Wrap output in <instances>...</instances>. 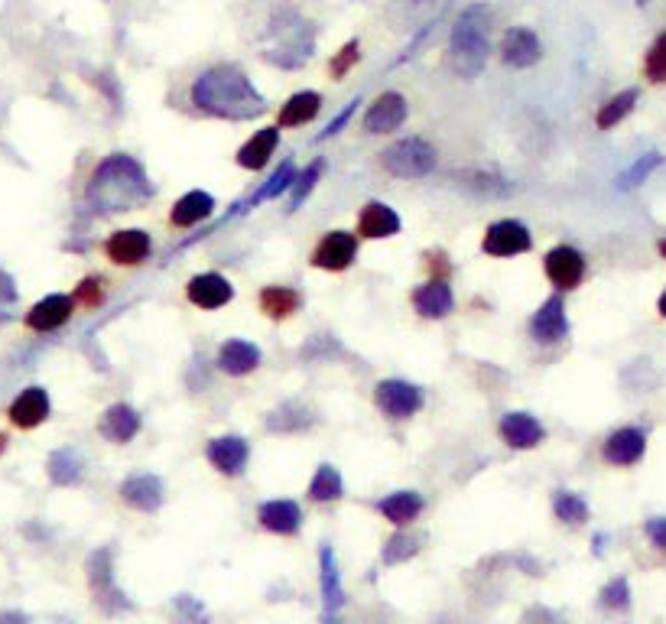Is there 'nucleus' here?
I'll return each mask as SVG.
<instances>
[{"label":"nucleus","mask_w":666,"mask_h":624,"mask_svg":"<svg viewBox=\"0 0 666 624\" xmlns=\"http://www.w3.org/2000/svg\"><path fill=\"white\" fill-rule=\"evenodd\" d=\"M153 182L140 160L130 153H111L91 169L85 182V202L101 215L137 212V208L153 202Z\"/></svg>","instance_id":"obj_1"},{"label":"nucleus","mask_w":666,"mask_h":624,"mask_svg":"<svg viewBox=\"0 0 666 624\" xmlns=\"http://www.w3.org/2000/svg\"><path fill=\"white\" fill-rule=\"evenodd\" d=\"M192 104L202 114L221 117V121H254L267 111L264 95L254 88V82L247 78L244 69L231 62H218L212 69H205L189 88Z\"/></svg>","instance_id":"obj_2"},{"label":"nucleus","mask_w":666,"mask_h":624,"mask_svg":"<svg viewBox=\"0 0 666 624\" xmlns=\"http://www.w3.org/2000/svg\"><path fill=\"white\" fill-rule=\"evenodd\" d=\"M491 52V7L488 4H468L449 36V56L452 69L462 78H478L488 65Z\"/></svg>","instance_id":"obj_3"},{"label":"nucleus","mask_w":666,"mask_h":624,"mask_svg":"<svg viewBox=\"0 0 666 624\" xmlns=\"http://www.w3.org/2000/svg\"><path fill=\"white\" fill-rule=\"evenodd\" d=\"M436 163H439L436 147L420 134L400 137L381 153L384 173H390L394 179H426L436 169Z\"/></svg>","instance_id":"obj_4"},{"label":"nucleus","mask_w":666,"mask_h":624,"mask_svg":"<svg viewBox=\"0 0 666 624\" xmlns=\"http://www.w3.org/2000/svg\"><path fill=\"white\" fill-rule=\"evenodd\" d=\"M374 403L387 420L403 423L423 410L426 397H423V387L403 381V377H387V381L374 384Z\"/></svg>","instance_id":"obj_5"},{"label":"nucleus","mask_w":666,"mask_h":624,"mask_svg":"<svg viewBox=\"0 0 666 624\" xmlns=\"http://www.w3.org/2000/svg\"><path fill=\"white\" fill-rule=\"evenodd\" d=\"M543 273H546V280L553 283L556 293H572L582 286L585 273H589V264H585V254L579 251V247L556 244L543 257Z\"/></svg>","instance_id":"obj_6"},{"label":"nucleus","mask_w":666,"mask_h":624,"mask_svg":"<svg viewBox=\"0 0 666 624\" xmlns=\"http://www.w3.org/2000/svg\"><path fill=\"white\" fill-rule=\"evenodd\" d=\"M355 257H358V234L335 228V231H325L319 244L312 247L309 264L325 273H342L355 264Z\"/></svg>","instance_id":"obj_7"},{"label":"nucleus","mask_w":666,"mask_h":624,"mask_svg":"<svg viewBox=\"0 0 666 624\" xmlns=\"http://www.w3.org/2000/svg\"><path fill=\"white\" fill-rule=\"evenodd\" d=\"M530 247H533V234L524 221L517 218L494 221V225H488L485 234H481V251L488 257H517V254H527Z\"/></svg>","instance_id":"obj_8"},{"label":"nucleus","mask_w":666,"mask_h":624,"mask_svg":"<svg viewBox=\"0 0 666 624\" xmlns=\"http://www.w3.org/2000/svg\"><path fill=\"white\" fill-rule=\"evenodd\" d=\"M407 114H410V104L407 98L400 95V91H384V95H377L368 111H364V121H361V130L364 134H394L403 124H407Z\"/></svg>","instance_id":"obj_9"},{"label":"nucleus","mask_w":666,"mask_h":624,"mask_svg":"<svg viewBox=\"0 0 666 624\" xmlns=\"http://www.w3.org/2000/svg\"><path fill=\"white\" fill-rule=\"evenodd\" d=\"M153 254V238L143 228H121L104 241V257L117 267H140Z\"/></svg>","instance_id":"obj_10"},{"label":"nucleus","mask_w":666,"mask_h":624,"mask_svg":"<svg viewBox=\"0 0 666 624\" xmlns=\"http://www.w3.org/2000/svg\"><path fill=\"white\" fill-rule=\"evenodd\" d=\"M205 459L212 462L215 472L228 475V478H238L244 475L247 462H251V442H247L244 436H215L212 442L205 446Z\"/></svg>","instance_id":"obj_11"},{"label":"nucleus","mask_w":666,"mask_h":624,"mask_svg":"<svg viewBox=\"0 0 666 624\" xmlns=\"http://www.w3.org/2000/svg\"><path fill=\"white\" fill-rule=\"evenodd\" d=\"M647 452V433L641 426H618L602 442V459L615 468H631L644 459Z\"/></svg>","instance_id":"obj_12"},{"label":"nucleus","mask_w":666,"mask_h":624,"mask_svg":"<svg viewBox=\"0 0 666 624\" xmlns=\"http://www.w3.org/2000/svg\"><path fill=\"white\" fill-rule=\"evenodd\" d=\"M569 335V316H566V303L563 296H550L540 309L530 316V338L537 345H559Z\"/></svg>","instance_id":"obj_13"},{"label":"nucleus","mask_w":666,"mask_h":624,"mask_svg":"<svg viewBox=\"0 0 666 624\" xmlns=\"http://www.w3.org/2000/svg\"><path fill=\"white\" fill-rule=\"evenodd\" d=\"M186 299L202 312H215L221 306H228L234 299V283L221 273L208 270V273H195V277L186 283Z\"/></svg>","instance_id":"obj_14"},{"label":"nucleus","mask_w":666,"mask_h":624,"mask_svg":"<svg viewBox=\"0 0 666 624\" xmlns=\"http://www.w3.org/2000/svg\"><path fill=\"white\" fill-rule=\"evenodd\" d=\"M498 436H501L504 446H511V449H517V452H527V449H537L540 442L546 439V429H543V423H540L533 413H527V410H511V413L501 416Z\"/></svg>","instance_id":"obj_15"},{"label":"nucleus","mask_w":666,"mask_h":624,"mask_svg":"<svg viewBox=\"0 0 666 624\" xmlns=\"http://www.w3.org/2000/svg\"><path fill=\"white\" fill-rule=\"evenodd\" d=\"M72 312H75L72 293H49V296L39 299V303L30 306V312L23 316V325L30 332H43L46 335V332L62 329V325L72 319Z\"/></svg>","instance_id":"obj_16"},{"label":"nucleus","mask_w":666,"mask_h":624,"mask_svg":"<svg viewBox=\"0 0 666 624\" xmlns=\"http://www.w3.org/2000/svg\"><path fill=\"white\" fill-rule=\"evenodd\" d=\"M49 410H52L49 394L43 387L33 384V387H23L20 394L13 397V403L7 407V416L17 429H36L49 420Z\"/></svg>","instance_id":"obj_17"},{"label":"nucleus","mask_w":666,"mask_h":624,"mask_svg":"<svg viewBox=\"0 0 666 624\" xmlns=\"http://www.w3.org/2000/svg\"><path fill=\"white\" fill-rule=\"evenodd\" d=\"M400 228H403V221H400V215L390 208L387 202H368L358 212V238H364V241H384V238H394V234H400Z\"/></svg>","instance_id":"obj_18"},{"label":"nucleus","mask_w":666,"mask_h":624,"mask_svg":"<svg viewBox=\"0 0 666 624\" xmlns=\"http://www.w3.org/2000/svg\"><path fill=\"white\" fill-rule=\"evenodd\" d=\"M543 56V46H540V36L530 30V26H511V30L504 33V43H501V59L507 65H514V69H530V65H537Z\"/></svg>","instance_id":"obj_19"},{"label":"nucleus","mask_w":666,"mask_h":624,"mask_svg":"<svg viewBox=\"0 0 666 624\" xmlns=\"http://www.w3.org/2000/svg\"><path fill=\"white\" fill-rule=\"evenodd\" d=\"M260 361H264V355H260V348L254 342H247V338H228L225 345L218 348V371L228 374V377H244L260 368Z\"/></svg>","instance_id":"obj_20"},{"label":"nucleus","mask_w":666,"mask_h":624,"mask_svg":"<svg viewBox=\"0 0 666 624\" xmlns=\"http://www.w3.org/2000/svg\"><path fill=\"white\" fill-rule=\"evenodd\" d=\"M121 501L130 504L134 511H143V514H153L160 511L163 504V481L150 475V472H137L121 481Z\"/></svg>","instance_id":"obj_21"},{"label":"nucleus","mask_w":666,"mask_h":624,"mask_svg":"<svg viewBox=\"0 0 666 624\" xmlns=\"http://www.w3.org/2000/svg\"><path fill=\"white\" fill-rule=\"evenodd\" d=\"M413 309L423 319H449L455 312V293L449 280H426L413 290Z\"/></svg>","instance_id":"obj_22"},{"label":"nucleus","mask_w":666,"mask_h":624,"mask_svg":"<svg viewBox=\"0 0 666 624\" xmlns=\"http://www.w3.org/2000/svg\"><path fill=\"white\" fill-rule=\"evenodd\" d=\"M140 426H143L140 413L130 407V403H111V407L101 413L98 433H101L104 439L117 442V446H127L130 439H137Z\"/></svg>","instance_id":"obj_23"},{"label":"nucleus","mask_w":666,"mask_h":624,"mask_svg":"<svg viewBox=\"0 0 666 624\" xmlns=\"http://www.w3.org/2000/svg\"><path fill=\"white\" fill-rule=\"evenodd\" d=\"M277 147H280V127L277 124L260 127L244 140V147L238 150V166L247 169V173H257V169H264L273 160Z\"/></svg>","instance_id":"obj_24"},{"label":"nucleus","mask_w":666,"mask_h":624,"mask_svg":"<svg viewBox=\"0 0 666 624\" xmlns=\"http://www.w3.org/2000/svg\"><path fill=\"white\" fill-rule=\"evenodd\" d=\"M257 520H260V527L270 533L293 537V533H299V527H303V511H299L296 501L277 498V501H264L257 507Z\"/></svg>","instance_id":"obj_25"},{"label":"nucleus","mask_w":666,"mask_h":624,"mask_svg":"<svg viewBox=\"0 0 666 624\" xmlns=\"http://www.w3.org/2000/svg\"><path fill=\"white\" fill-rule=\"evenodd\" d=\"M215 212V195L205 189H189L182 199H176L173 212H169V225L173 228H195Z\"/></svg>","instance_id":"obj_26"},{"label":"nucleus","mask_w":666,"mask_h":624,"mask_svg":"<svg viewBox=\"0 0 666 624\" xmlns=\"http://www.w3.org/2000/svg\"><path fill=\"white\" fill-rule=\"evenodd\" d=\"M322 111V95L319 91H296L293 98H286V104H280L277 114V127L290 130V127H306L319 117Z\"/></svg>","instance_id":"obj_27"},{"label":"nucleus","mask_w":666,"mask_h":624,"mask_svg":"<svg viewBox=\"0 0 666 624\" xmlns=\"http://www.w3.org/2000/svg\"><path fill=\"white\" fill-rule=\"evenodd\" d=\"M299 309H303V293L293 286H264L260 290V312L273 322L293 319Z\"/></svg>","instance_id":"obj_28"},{"label":"nucleus","mask_w":666,"mask_h":624,"mask_svg":"<svg viewBox=\"0 0 666 624\" xmlns=\"http://www.w3.org/2000/svg\"><path fill=\"white\" fill-rule=\"evenodd\" d=\"M423 507H426L423 494H416V491H394V494H387L381 504H377V511H381L384 520H390L394 527H410L413 520L423 514Z\"/></svg>","instance_id":"obj_29"},{"label":"nucleus","mask_w":666,"mask_h":624,"mask_svg":"<svg viewBox=\"0 0 666 624\" xmlns=\"http://www.w3.org/2000/svg\"><path fill=\"white\" fill-rule=\"evenodd\" d=\"M342 494H345L342 472L329 462L319 465L316 475H312V481H309V498L319 504H332V501H342Z\"/></svg>","instance_id":"obj_30"},{"label":"nucleus","mask_w":666,"mask_h":624,"mask_svg":"<svg viewBox=\"0 0 666 624\" xmlns=\"http://www.w3.org/2000/svg\"><path fill=\"white\" fill-rule=\"evenodd\" d=\"M637 98H641V91L637 88H628V91H618L615 98H608L602 108H598V114H595V127L598 130H611V127H618L624 117H628L631 111H634V104H637Z\"/></svg>","instance_id":"obj_31"},{"label":"nucleus","mask_w":666,"mask_h":624,"mask_svg":"<svg viewBox=\"0 0 666 624\" xmlns=\"http://www.w3.org/2000/svg\"><path fill=\"white\" fill-rule=\"evenodd\" d=\"M293 182H296V163H293V160H283L280 169H273V176L257 189V195H251V202H247V205L257 208V205H264V202L280 199L283 192L293 189Z\"/></svg>","instance_id":"obj_32"},{"label":"nucleus","mask_w":666,"mask_h":624,"mask_svg":"<svg viewBox=\"0 0 666 624\" xmlns=\"http://www.w3.org/2000/svg\"><path fill=\"white\" fill-rule=\"evenodd\" d=\"M82 459H78V452L72 449H59L49 455V478L56 481V485H78L82 481Z\"/></svg>","instance_id":"obj_33"},{"label":"nucleus","mask_w":666,"mask_h":624,"mask_svg":"<svg viewBox=\"0 0 666 624\" xmlns=\"http://www.w3.org/2000/svg\"><path fill=\"white\" fill-rule=\"evenodd\" d=\"M322 176H325V160L319 156V160H312L303 173H296V182H293V189H290V208L286 212H296V208H303V202L312 195V189L319 186L322 182Z\"/></svg>","instance_id":"obj_34"},{"label":"nucleus","mask_w":666,"mask_h":624,"mask_svg":"<svg viewBox=\"0 0 666 624\" xmlns=\"http://www.w3.org/2000/svg\"><path fill=\"white\" fill-rule=\"evenodd\" d=\"M553 511L563 524H572V527H579V524L589 520V504H585V498H579L576 491H556L553 494Z\"/></svg>","instance_id":"obj_35"},{"label":"nucleus","mask_w":666,"mask_h":624,"mask_svg":"<svg viewBox=\"0 0 666 624\" xmlns=\"http://www.w3.org/2000/svg\"><path fill=\"white\" fill-rule=\"evenodd\" d=\"M104 299H108V280L104 277H85V280H78V286L72 290V303L75 306H82V309H101L104 306Z\"/></svg>","instance_id":"obj_36"},{"label":"nucleus","mask_w":666,"mask_h":624,"mask_svg":"<svg viewBox=\"0 0 666 624\" xmlns=\"http://www.w3.org/2000/svg\"><path fill=\"white\" fill-rule=\"evenodd\" d=\"M322 595H325V605L329 608H338L345 602V589H342V582H338L332 550H322Z\"/></svg>","instance_id":"obj_37"},{"label":"nucleus","mask_w":666,"mask_h":624,"mask_svg":"<svg viewBox=\"0 0 666 624\" xmlns=\"http://www.w3.org/2000/svg\"><path fill=\"white\" fill-rule=\"evenodd\" d=\"M644 78H647L650 85H666V33H660L654 43H650V49H647Z\"/></svg>","instance_id":"obj_38"},{"label":"nucleus","mask_w":666,"mask_h":624,"mask_svg":"<svg viewBox=\"0 0 666 624\" xmlns=\"http://www.w3.org/2000/svg\"><path fill=\"white\" fill-rule=\"evenodd\" d=\"M657 166H663V153H644L641 160H637V163L628 169V173L618 176V189H637L650 173H654Z\"/></svg>","instance_id":"obj_39"},{"label":"nucleus","mask_w":666,"mask_h":624,"mask_svg":"<svg viewBox=\"0 0 666 624\" xmlns=\"http://www.w3.org/2000/svg\"><path fill=\"white\" fill-rule=\"evenodd\" d=\"M358 62H361V43L358 39H351V43H345L342 49L335 52V59L329 62V72H332V78H345Z\"/></svg>","instance_id":"obj_40"},{"label":"nucleus","mask_w":666,"mask_h":624,"mask_svg":"<svg viewBox=\"0 0 666 624\" xmlns=\"http://www.w3.org/2000/svg\"><path fill=\"white\" fill-rule=\"evenodd\" d=\"M628 598H631V592H628V582H624V579H615L602 592V602L608 608H628Z\"/></svg>","instance_id":"obj_41"},{"label":"nucleus","mask_w":666,"mask_h":624,"mask_svg":"<svg viewBox=\"0 0 666 624\" xmlns=\"http://www.w3.org/2000/svg\"><path fill=\"white\" fill-rule=\"evenodd\" d=\"M358 104H361V101L355 98V101H351V104H348V108L342 111V114H335V117H332V121H329V127H325V130H322V134H319L316 140L322 143V140H329V137H335V134H342V127H345V124L351 121V114H355V111H358Z\"/></svg>","instance_id":"obj_42"},{"label":"nucleus","mask_w":666,"mask_h":624,"mask_svg":"<svg viewBox=\"0 0 666 624\" xmlns=\"http://www.w3.org/2000/svg\"><path fill=\"white\" fill-rule=\"evenodd\" d=\"M644 530H647L650 543H654L657 550L666 553V517H650L647 524H644Z\"/></svg>","instance_id":"obj_43"},{"label":"nucleus","mask_w":666,"mask_h":624,"mask_svg":"<svg viewBox=\"0 0 666 624\" xmlns=\"http://www.w3.org/2000/svg\"><path fill=\"white\" fill-rule=\"evenodd\" d=\"M13 299H17V286H13V280L7 277L4 270H0V306H4V303L10 306Z\"/></svg>","instance_id":"obj_44"},{"label":"nucleus","mask_w":666,"mask_h":624,"mask_svg":"<svg viewBox=\"0 0 666 624\" xmlns=\"http://www.w3.org/2000/svg\"><path fill=\"white\" fill-rule=\"evenodd\" d=\"M0 624H26V618L20 611H7V615H0Z\"/></svg>","instance_id":"obj_45"},{"label":"nucleus","mask_w":666,"mask_h":624,"mask_svg":"<svg viewBox=\"0 0 666 624\" xmlns=\"http://www.w3.org/2000/svg\"><path fill=\"white\" fill-rule=\"evenodd\" d=\"M657 312H660V316L666 319V290H663V293H660V299H657Z\"/></svg>","instance_id":"obj_46"},{"label":"nucleus","mask_w":666,"mask_h":624,"mask_svg":"<svg viewBox=\"0 0 666 624\" xmlns=\"http://www.w3.org/2000/svg\"><path fill=\"white\" fill-rule=\"evenodd\" d=\"M657 251H660V257L666 260V234H663V238L657 241Z\"/></svg>","instance_id":"obj_47"},{"label":"nucleus","mask_w":666,"mask_h":624,"mask_svg":"<svg viewBox=\"0 0 666 624\" xmlns=\"http://www.w3.org/2000/svg\"><path fill=\"white\" fill-rule=\"evenodd\" d=\"M7 442H10V439H7V433H0V455L7 452Z\"/></svg>","instance_id":"obj_48"}]
</instances>
